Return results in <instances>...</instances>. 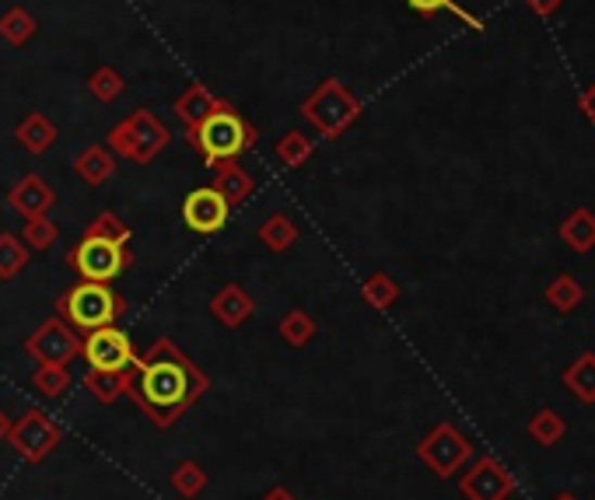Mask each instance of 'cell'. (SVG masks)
<instances>
[{"instance_id":"44dd1931","label":"cell","mask_w":595,"mask_h":500,"mask_svg":"<svg viewBox=\"0 0 595 500\" xmlns=\"http://www.w3.org/2000/svg\"><path fill=\"white\" fill-rule=\"evenodd\" d=\"M312 151H316V140H312L308 133L302 130H291L277 140V158L284 162L288 168H302L308 158H312Z\"/></svg>"},{"instance_id":"e575fe53","label":"cell","mask_w":595,"mask_h":500,"mask_svg":"<svg viewBox=\"0 0 595 500\" xmlns=\"http://www.w3.org/2000/svg\"><path fill=\"white\" fill-rule=\"evenodd\" d=\"M259 500H298V497H294V493H291L288 487H274V490H266V493H263Z\"/></svg>"},{"instance_id":"836d02e7","label":"cell","mask_w":595,"mask_h":500,"mask_svg":"<svg viewBox=\"0 0 595 500\" xmlns=\"http://www.w3.org/2000/svg\"><path fill=\"white\" fill-rule=\"evenodd\" d=\"M578 105H582V113L595 123V85H588V88L578 91Z\"/></svg>"},{"instance_id":"ba28073f","label":"cell","mask_w":595,"mask_h":500,"mask_svg":"<svg viewBox=\"0 0 595 500\" xmlns=\"http://www.w3.org/2000/svg\"><path fill=\"white\" fill-rule=\"evenodd\" d=\"M81 357L91 364V371H130L137 364L134 339L116 325L91 330L88 339H81Z\"/></svg>"},{"instance_id":"3957f363","label":"cell","mask_w":595,"mask_h":500,"mask_svg":"<svg viewBox=\"0 0 595 500\" xmlns=\"http://www.w3.org/2000/svg\"><path fill=\"white\" fill-rule=\"evenodd\" d=\"M60 319H67L74 330L91 333L102 325H116V319L127 311V298L113 284H99V280H81L74 284L64 298L56 302Z\"/></svg>"},{"instance_id":"83f0119b","label":"cell","mask_w":595,"mask_h":500,"mask_svg":"<svg viewBox=\"0 0 595 500\" xmlns=\"http://www.w3.org/2000/svg\"><path fill=\"white\" fill-rule=\"evenodd\" d=\"M123 88H127V81H123V74L116 67H99L88 77V91L99 102H116L123 95Z\"/></svg>"},{"instance_id":"5b68a950","label":"cell","mask_w":595,"mask_h":500,"mask_svg":"<svg viewBox=\"0 0 595 500\" xmlns=\"http://www.w3.org/2000/svg\"><path fill=\"white\" fill-rule=\"evenodd\" d=\"M67 262L81 280L113 284V280H119L130 270L134 253H130V245H123V242H109V239H96V234H85V239L67 253Z\"/></svg>"},{"instance_id":"ac0fdd59","label":"cell","mask_w":595,"mask_h":500,"mask_svg":"<svg viewBox=\"0 0 595 500\" xmlns=\"http://www.w3.org/2000/svg\"><path fill=\"white\" fill-rule=\"evenodd\" d=\"M39 33V22L36 14L28 8H8L4 14H0V39L11 42V46H25L28 39H33Z\"/></svg>"},{"instance_id":"ffe728a7","label":"cell","mask_w":595,"mask_h":500,"mask_svg":"<svg viewBox=\"0 0 595 500\" xmlns=\"http://www.w3.org/2000/svg\"><path fill=\"white\" fill-rule=\"evenodd\" d=\"M28 256H33V248H28L18 234L0 231V280L18 277L28 267Z\"/></svg>"},{"instance_id":"277c9868","label":"cell","mask_w":595,"mask_h":500,"mask_svg":"<svg viewBox=\"0 0 595 500\" xmlns=\"http://www.w3.org/2000/svg\"><path fill=\"white\" fill-rule=\"evenodd\" d=\"M302 116L322 137L337 140V137L347 133L357 119H362V102H357L354 91L347 85H340L337 77H326V81L302 102Z\"/></svg>"},{"instance_id":"8992f818","label":"cell","mask_w":595,"mask_h":500,"mask_svg":"<svg viewBox=\"0 0 595 500\" xmlns=\"http://www.w3.org/2000/svg\"><path fill=\"white\" fill-rule=\"evenodd\" d=\"M8 441L11 448L18 451V456L25 462H42V459H50L53 451L60 448V441H64V431H60L56 420L46 413V410H28L18 424H11L8 431Z\"/></svg>"},{"instance_id":"52a82bcc","label":"cell","mask_w":595,"mask_h":500,"mask_svg":"<svg viewBox=\"0 0 595 500\" xmlns=\"http://www.w3.org/2000/svg\"><path fill=\"white\" fill-rule=\"evenodd\" d=\"M25 350L33 361L39 364H60L67 368L74 357H81V336H77V330L67 322V319H46L39 330L25 339Z\"/></svg>"},{"instance_id":"4dcf8cb0","label":"cell","mask_w":595,"mask_h":500,"mask_svg":"<svg viewBox=\"0 0 595 500\" xmlns=\"http://www.w3.org/2000/svg\"><path fill=\"white\" fill-rule=\"evenodd\" d=\"M564 239L578 248H588L595 242V217L588 210H578L568 217V225H564Z\"/></svg>"},{"instance_id":"7c38bea8","label":"cell","mask_w":595,"mask_h":500,"mask_svg":"<svg viewBox=\"0 0 595 500\" xmlns=\"http://www.w3.org/2000/svg\"><path fill=\"white\" fill-rule=\"evenodd\" d=\"M207 308H211V316L225 325V330H239V325L256 311L253 298H249L239 284H228V287L217 291Z\"/></svg>"},{"instance_id":"7a4b0ae2","label":"cell","mask_w":595,"mask_h":500,"mask_svg":"<svg viewBox=\"0 0 595 500\" xmlns=\"http://www.w3.org/2000/svg\"><path fill=\"white\" fill-rule=\"evenodd\" d=\"M186 140H190V144L203 154L207 168H214L217 162L239 158L242 151L253 148L256 144V127L225 102L221 108H214V113L203 119L200 127L186 130Z\"/></svg>"},{"instance_id":"9a60e30c","label":"cell","mask_w":595,"mask_h":500,"mask_svg":"<svg viewBox=\"0 0 595 500\" xmlns=\"http://www.w3.org/2000/svg\"><path fill=\"white\" fill-rule=\"evenodd\" d=\"M14 140L28 151V154H46L53 144H56V127H53V119L46 116V113H33V116H25L18 123V130H14Z\"/></svg>"},{"instance_id":"5bb4252c","label":"cell","mask_w":595,"mask_h":500,"mask_svg":"<svg viewBox=\"0 0 595 500\" xmlns=\"http://www.w3.org/2000/svg\"><path fill=\"white\" fill-rule=\"evenodd\" d=\"M221 105H225V99H217L207 85H190L176 99V116L186 123V130H193V127H200V123L214 113V108H221Z\"/></svg>"},{"instance_id":"9c48e42d","label":"cell","mask_w":595,"mask_h":500,"mask_svg":"<svg viewBox=\"0 0 595 500\" xmlns=\"http://www.w3.org/2000/svg\"><path fill=\"white\" fill-rule=\"evenodd\" d=\"M231 203L214 190V185H200L182 200V221L197 234H214L228 225Z\"/></svg>"},{"instance_id":"4316f807","label":"cell","mask_w":595,"mask_h":500,"mask_svg":"<svg viewBox=\"0 0 595 500\" xmlns=\"http://www.w3.org/2000/svg\"><path fill=\"white\" fill-rule=\"evenodd\" d=\"M362 298H365L371 308L385 311L389 305H393V302L400 298V287H396V280L389 277V273H371V277H368V284L362 287Z\"/></svg>"},{"instance_id":"1f68e13d","label":"cell","mask_w":595,"mask_h":500,"mask_svg":"<svg viewBox=\"0 0 595 500\" xmlns=\"http://www.w3.org/2000/svg\"><path fill=\"white\" fill-rule=\"evenodd\" d=\"M105 144H109V151H116L119 158H127V162L134 158V133H130V127H127V119L116 123V127L109 130Z\"/></svg>"},{"instance_id":"603a6c76","label":"cell","mask_w":595,"mask_h":500,"mask_svg":"<svg viewBox=\"0 0 595 500\" xmlns=\"http://www.w3.org/2000/svg\"><path fill=\"white\" fill-rule=\"evenodd\" d=\"M277 333L284 336V343H291V347H305V343H312V336H316V319L302 308H291L288 316L280 319Z\"/></svg>"},{"instance_id":"d6a6232c","label":"cell","mask_w":595,"mask_h":500,"mask_svg":"<svg viewBox=\"0 0 595 500\" xmlns=\"http://www.w3.org/2000/svg\"><path fill=\"white\" fill-rule=\"evenodd\" d=\"M526 4L540 14V18H550V14H557L560 11V4L564 0H526Z\"/></svg>"},{"instance_id":"f546056e","label":"cell","mask_w":595,"mask_h":500,"mask_svg":"<svg viewBox=\"0 0 595 500\" xmlns=\"http://www.w3.org/2000/svg\"><path fill=\"white\" fill-rule=\"evenodd\" d=\"M85 234H96V239H109V242H123V245H130V228L119 221V217L113 210H102L96 221L88 225Z\"/></svg>"},{"instance_id":"4fadbf2b","label":"cell","mask_w":595,"mask_h":500,"mask_svg":"<svg viewBox=\"0 0 595 500\" xmlns=\"http://www.w3.org/2000/svg\"><path fill=\"white\" fill-rule=\"evenodd\" d=\"M214 190L221 193L231 207H239V203H245L249 196H253L256 182L253 176L239 165V158H228V162H217L214 165Z\"/></svg>"},{"instance_id":"d6986e66","label":"cell","mask_w":595,"mask_h":500,"mask_svg":"<svg viewBox=\"0 0 595 500\" xmlns=\"http://www.w3.org/2000/svg\"><path fill=\"white\" fill-rule=\"evenodd\" d=\"M259 242L270 248V253H288V248L298 242V225L288 214H270L259 225Z\"/></svg>"},{"instance_id":"cb8c5ba5","label":"cell","mask_w":595,"mask_h":500,"mask_svg":"<svg viewBox=\"0 0 595 500\" xmlns=\"http://www.w3.org/2000/svg\"><path fill=\"white\" fill-rule=\"evenodd\" d=\"M33 385H36V393L46 396V399H60V396H67L71 393V371L67 368H60V364H42L36 374H33Z\"/></svg>"},{"instance_id":"d590c367","label":"cell","mask_w":595,"mask_h":500,"mask_svg":"<svg viewBox=\"0 0 595 500\" xmlns=\"http://www.w3.org/2000/svg\"><path fill=\"white\" fill-rule=\"evenodd\" d=\"M8 431H11V416H8L4 410H0V441L8 437Z\"/></svg>"},{"instance_id":"8fae6325","label":"cell","mask_w":595,"mask_h":500,"mask_svg":"<svg viewBox=\"0 0 595 500\" xmlns=\"http://www.w3.org/2000/svg\"><path fill=\"white\" fill-rule=\"evenodd\" d=\"M8 203L25 217V221H33V217H46V214L53 210L56 193L50 190V182L33 171V176H25V179H18V182L11 185Z\"/></svg>"},{"instance_id":"484cf974","label":"cell","mask_w":595,"mask_h":500,"mask_svg":"<svg viewBox=\"0 0 595 500\" xmlns=\"http://www.w3.org/2000/svg\"><path fill=\"white\" fill-rule=\"evenodd\" d=\"M207 487V469H203L200 462H179L176 469H172V490H176L179 497H200V490Z\"/></svg>"},{"instance_id":"6da1fadb","label":"cell","mask_w":595,"mask_h":500,"mask_svg":"<svg viewBox=\"0 0 595 500\" xmlns=\"http://www.w3.org/2000/svg\"><path fill=\"white\" fill-rule=\"evenodd\" d=\"M211 388V379L197 361H190L172 339H159L154 347L137 357L130 396L162 431L190 410Z\"/></svg>"},{"instance_id":"f1b7e54d","label":"cell","mask_w":595,"mask_h":500,"mask_svg":"<svg viewBox=\"0 0 595 500\" xmlns=\"http://www.w3.org/2000/svg\"><path fill=\"white\" fill-rule=\"evenodd\" d=\"M56 234H60V228L50 221V217H33V221H28L25 228H22V234L18 239L33 248V253H46V248H50L53 242H56Z\"/></svg>"},{"instance_id":"7402d4cb","label":"cell","mask_w":595,"mask_h":500,"mask_svg":"<svg viewBox=\"0 0 595 500\" xmlns=\"http://www.w3.org/2000/svg\"><path fill=\"white\" fill-rule=\"evenodd\" d=\"M420 456H425L428 462H434V465L445 473V469L459 459V441H456V434L445 431V427H442V431H434V434L428 437V445H420Z\"/></svg>"},{"instance_id":"30bf717a","label":"cell","mask_w":595,"mask_h":500,"mask_svg":"<svg viewBox=\"0 0 595 500\" xmlns=\"http://www.w3.org/2000/svg\"><path fill=\"white\" fill-rule=\"evenodd\" d=\"M127 127L134 133V165H151L159 154L168 148V130L162 127V119L151 108H137L134 116H127Z\"/></svg>"},{"instance_id":"d4e9b609","label":"cell","mask_w":595,"mask_h":500,"mask_svg":"<svg viewBox=\"0 0 595 500\" xmlns=\"http://www.w3.org/2000/svg\"><path fill=\"white\" fill-rule=\"evenodd\" d=\"M417 14H425V18H434V14H442V11H452L456 18L466 25V28H473V33H483V22L477 18L473 11H466L459 0H406Z\"/></svg>"},{"instance_id":"e0dca14e","label":"cell","mask_w":595,"mask_h":500,"mask_svg":"<svg viewBox=\"0 0 595 500\" xmlns=\"http://www.w3.org/2000/svg\"><path fill=\"white\" fill-rule=\"evenodd\" d=\"M74 171L81 176L88 185H102L113 179V171H116V158H113V151H105V148H85L81 154L74 158Z\"/></svg>"},{"instance_id":"2e32d148","label":"cell","mask_w":595,"mask_h":500,"mask_svg":"<svg viewBox=\"0 0 595 500\" xmlns=\"http://www.w3.org/2000/svg\"><path fill=\"white\" fill-rule=\"evenodd\" d=\"M130 382H134V371H88L85 374V388L105 406H113L116 399L127 396Z\"/></svg>"}]
</instances>
